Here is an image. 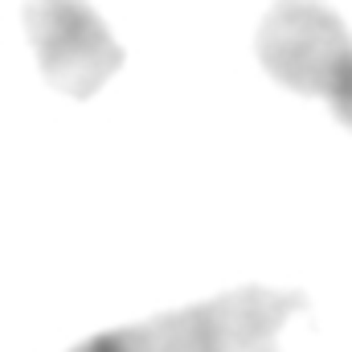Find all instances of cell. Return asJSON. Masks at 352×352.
Instances as JSON below:
<instances>
[{
    "mask_svg": "<svg viewBox=\"0 0 352 352\" xmlns=\"http://www.w3.org/2000/svg\"><path fill=\"white\" fill-rule=\"evenodd\" d=\"M299 291L238 287L197 307L98 332L66 352H283V328L303 311Z\"/></svg>",
    "mask_w": 352,
    "mask_h": 352,
    "instance_id": "6da1fadb",
    "label": "cell"
},
{
    "mask_svg": "<svg viewBox=\"0 0 352 352\" xmlns=\"http://www.w3.org/2000/svg\"><path fill=\"white\" fill-rule=\"evenodd\" d=\"M258 58L287 90L324 98L352 127V33L320 0H274L258 29Z\"/></svg>",
    "mask_w": 352,
    "mask_h": 352,
    "instance_id": "7a4b0ae2",
    "label": "cell"
},
{
    "mask_svg": "<svg viewBox=\"0 0 352 352\" xmlns=\"http://www.w3.org/2000/svg\"><path fill=\"white\" fill-rule=\"evenodd\" d=\"M25 29L45 78L66 94H94L123 62L115 37L82 0H33L25 8Z\"/></svg>",
    "mask_w": 352,
    "mask_h": 352,
    "instance_id": "3957f363",
    "label": "cell"
}]
</instances>
